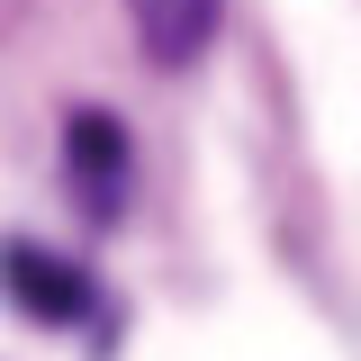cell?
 I'll use <instances>...</instances> for the list:
<instances>
[{
  "mask_svg": "<svg viewBox=\"0 0 361 361\" xmlns=\"http://www.w3.org/2000/svg\"><path fill=\"white\" fill-rule=\"evenodd\" d=\"M127 18H135L145 63H163V73L199 63V54H208V37H217V0H127Z\"/></svg>",
  "mask_w": 361,
  "mask_h": 361,
  "instance_id": "cell-3",
  "label": "cell"
},
{
  "mask_svg": "<svg viewBox=\"0 0 361 361\" xmlns=\"http://www.w3.org/2000/svg\"><path fill=\"white\" fill-rule=\"evenodd\" d=\"M63 180L82 190L90 217H118V199H127V135L109 127L99 109H82V118L63 127Z\"/></svg>",
  "mask_w": 361,
  "mask_h": 361,
  "instance_id": "cell-2",
  "label": "cell"
},
{
  "mask_svg": "<svg viewBox=\"0 0 361 361\" xmlns=\"http://www.w3.org/2000/svg\"><path fill=\"white\" fill-rule=\"evenodd\" d=\"M0 289L37 316V325H73V316H90V271L63 262V253H45V244H9V253H0Z\"/></svg>",
  "mask_w": 361,
  "mask_h": 361,
  "instance_id": "cell-1",
  "label": "cell"
}]
</instances>
